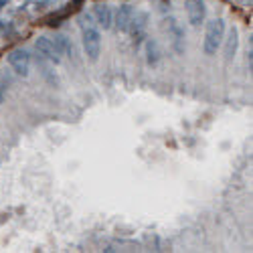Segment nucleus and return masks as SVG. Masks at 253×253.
<instances>
[{
  "label": "nucleus",
  "instance_id": "obj_7",
  "mask_svg": "<svg viewBox=\"0 0 253 253\" xmlns=\"http://www.w3.org/2000/svg\"><path fill=\"white\" fill-rule=\"evenodd\" d=\"M132 14H134V10H132L130 4H122V6L116 10V14H114V23H112V27H116L118 33H128Z\"/></svg>",
  "mask_w": 253,
  "mask_h": 253
},
{
  "label": "nucleus",
  "instance_id": "obj_4",
  "mask_svg": "<svg viewBox=\"0 0 253 253\" xmlns=\"http://www.w3.org/2000/svg\"><path fill=\"white\" fill-rule=\"evenodd\" d=\"M35 49L39 51L41 57L47 59L49 63H53V65H59V63H61V55H59V51H57V47H55V43H53V39L39 37V39L35 41Z\"/></svg>",
  "mask_w": 253,
  "mask_h": 253
},
{
  "label": "nucleus",
  "instance_id": "obj_9",
  "mask_svg": "<svg viewBox=\"0 0 253 253\" xmlns=\"http://www.w3.org/2000/svg\"><path fill=\"white\" fill-rule=\"evenodd\" d=\"M223 43H225V61H233L237 47H239V33L235 27L229 31V37H227V41H223Z\"/></svg>",
  "mask_w": 253,
  "mask_h": 253
},
{
  "label": "nucleus",
  "instance_id": "obj_3",
  "mask_svg": "<svg viewBox=\"0 0 253 253\" xmlns=\"http://www.w3.org/2000/svg\"><path fill=\"white\" fill-rule=\"evenodd\" d=\"M8 65L12 67V71H14L16 75L29 77V73H31V55H29V51H25V49H14V51H10V55H8Z\"/></svg>",
  "mask_w": 253,
  "mask_h": 253
},
{
  "label": "nucleus",
  "instance_id": "obj_5",
  "mask_svg": "<svg viewBox=\"0 0 253 253\" xmlns=\"http://www.w3.org/2000/svg\"><path fill=\"white\" fill-rule=\"evenodd\" d=\"M186 16L193 27H201L207 16V4L205 0H186Z\"/></svg>",
  "mask_w": 253,
  "mask_h": 253
},
{
  "label": "nucleus",
  "instance_id": "obj_6",
  "mask_svg": "<svg viewBox=\"0 0 253 253\" xmlns=\"http://www.w3.org/2000/svg\"><path fill=\"white\" fill-rule=\"evenodd\" d=\"M93 20H95V25L103 31H108L112 29V23H114V10L110 4H95L93 8Z\"/></svg>",
  "mask_w": 253,
  "mask_h": 253
},
{
  "label": "nucleus",
  "instance_id": "obj_12",
  "mask_svg": "<svg viewBox=\"0 0 253 253\" xmlns=\"http://www.w3.org/2000/svg\"><path fill=\"white\" fill-rule=\"evenodd\" d=\"M146 59H148V65H156L158 63V59H160V49H158V43L156 41H148V43H146Z\"/></svg>",
  "mask_w": 253,
  "mask_h": 253
},
{
  "label": "nucleus",
  "instance_id": "obj_16",
  "mask_svg": "<svg viewBox=\"0 0 253 253\" xmlns=\"http://www.w3.org/2000/svg\"><path fill=\"white\" fill-rule=\"evenodd\" d=\"M0 29H2V23H0Z\"/></svg>",
  "mask_w": 253,
  "mask_h": 253
},
{
  "label": "nucleus",
  "instance_id": "obj_15",
  "mask_svg": "<svg viewBox=\"0 0 253 253\" xmlns=\"http://www.w3.org/2000/svg\"><path fill=\"white\" fill-rule=\"evenodd\" d=\"M6 2H8V0H0V8H2V6L6 4Z\"/></svg>",
  "mask_w": 253,
  "mask_h": 253
},
{
  "label": "nucleus",
  "instance_id": "obj_14",
  "mask_svg": "<svg viewBox=\"0 0 253 253\" xmlns=\"http://www.w3.org/2000/svg\"><path fill=\"white\" fill-rule=\"evenodd\" d=\"M4 97H6V93H4V87H2V85H0V103H2V101H4Z\"/></svg>",
  "mask_w": 253,
  "mask_h": 253
},
{
  "label": "nucleus",
  "instance_id": "obj_10",
  "mask_svg": "<svg viewBox=\"0 0 253 253\" xmlns=\"http://www.w3.org/2000/svg\"><path fill=\"white\" fill-rule=\"evenodd\" d=\"M146 20H148V14H146V12H136V14H132L130 29H128V31H132L134 39L144 37V33H146V25H148Z\"/></svg>",
  "mask_w": 253,
  "mask_h": 253
},
{
  "label": "nucleus",
  "instance_id": "obj_2",
  "mask_svg": "<svg viewBox=\"0 0 253 253\" xmlns=\"http://www.w3.org/2000/svg\"><path fill=\"white\" fill-rule=\"evenodd\" d=\"M223 41H225V20L223 18L209 20L207 31H205V41H203L205 55H209V57L217 55V51L223 47Z\"/></svg>",
  "mask_w": 253,
  "mask_h": 253
},
{
  "label": "nucleus",
  "instance_id": "obj_11",
  "mask_svg": "<svg viewBox=\"0 0 253 253\" xmlns=\"http://www.w3.org/2000/svg\"><path fill=\"white\" fill-rule=\"evenodd\" d=\"M53 43H55V47H57V51H59V55L63 57H69V59H73V45H71V41L65 37V35H55V39H53Z\"/></svg>",
  "mask_w": 253,
  "mask_h": 253
},
{
  "label": "nucleus",
  "instance_id": "obj_8",
  "mask_svg": "<svg viewBox=\"0 0 253 253\" xmlns=\"http://www.w3.org/2000/svg\"><path fill=\"white\" fill-rule=\"evenodd\" d=\"M168 35L172 37V49L178 55H182L186 45H184V29L178 25V20H174V18L170 20V25H168Z\"/></svg>",
  "mask_w": 253,
  "mask_h": 253
},
{
  "label": "nucleus",
  "instance_id": "obj_13",
  "mask_svg": "<svg viewBox=\"0 0 253 253\" xmlns=\"http://www.w3.org/2000/svg\"><path fill=\"white\" fill-rule=\"evenodd\" d=\"M39 67L43 69L41 73H43V77H45V79L51 83V85H57V83H59V79H57L55 71H51V67H49V65H45V61H41V63H39Z\"/></svg>",
  "mask_w": 253,
  "mask_h": 253
},
{
  "label": "nucleus",
  "instance_id": "obj_1",
  "mask_svg": "<svg viewBox=\"0 0 253 253\" xmlns=\"http://www.w3.org/2000/svg\"><path fill=\"white\" fill-rule=\"evenodd\" d=\"M81 41H83V51H85L87 59L95 63L101 55V33L93 20V14L81 16Z\"/></svg>",
  "mask_w": 253,
  "mask_h": 253
}]
</instances>
